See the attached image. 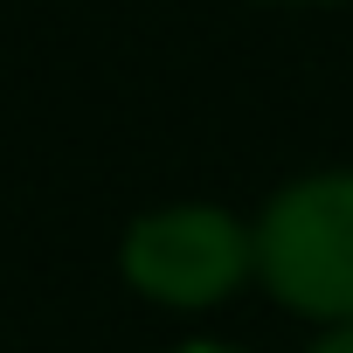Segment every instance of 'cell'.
<instances>
[{
  "instance_id": "4",
  "label": "cell",
  "mask_w": 353,
  "mask_h": 353,
  "mask_svg": "<svg viewBox=\"0 0 353 353\" xmlns=\"http://www.w3.org/2000/svg\"><path fill=\"white\" fill-rule=\"evenodd\" d=\"M166 353H250V346H236V339H188V346H166Z\"/></svg>"
},
{
  "instance_id": "2",
  "label": "cell",
  "mask_w": 353,
  "mask_h": 353,
  "mask_svg": "<svg viewBox=\"0 0 353 353\" xmlns=\"http://www.w3.org/2000/svg\"><path fill=\"white\" fill-rule=\"evenodd\" d=\"M118 277L159 312H215L256 284V243L250 222L222 201H166L125 222Z\"/></svg>"
},
{
  "instance_id": "3",
  "label": "cell",
  "mask_w": 353,
  "mask_h": 353,
  "mask_svg": "<svg viewBox=\"0 0 353 353\" xmlns=\"http://www.w3.org/2000/svg\"><path fill=\"white\" fill-rule=\"evenodd\" d=\"M305 353H353V319H339V325H319Z\"/></svg>"
},
{
  "instance_id": "5",
  "label": "cell",
  "mask_w": 353,
  "mask_h": 353,
  "mask_svg": "<svg viewBox=\"0 0 353 353\" xmlns=\"http://www.w3.org/2000/svg\"><path fill=\"white\" fill-rule=\"evenodd\" d=\"M298 8H325V0H298Z\"/></svg>"
},
{
  "instance_id": "1",
  "label": "cell",
  "mask_w": 353,
  "mask_h": 353,
  "mask_svg": "<svg viewBox=\"0 0 353 353\" xmlns=\"http://www.w3.org/2000/svg\"><path fill=\"white\" fill-rule=\"evenodd\" d=\"M256 284L312 325L353 319V166H319L284 181L256 215Z\"/></svg>"
}]
</instances>
